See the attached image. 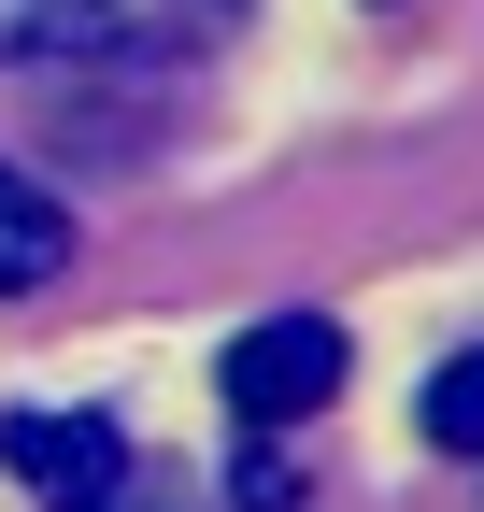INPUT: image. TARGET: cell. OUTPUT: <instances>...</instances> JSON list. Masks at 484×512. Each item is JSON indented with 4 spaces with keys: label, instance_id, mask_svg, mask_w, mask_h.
Returning a JSON list of instances; mask_svg holds the SVG:
<instances>
[{
    "label": "cell",
    "instance_id": "6da1fadb",
    "mask_svg": "<svg viewBox=\"0 0 484 512\" xmlns=\"http://www.w3.org/2000/svg\"><path fill=\"white\" fill-rule=\"evenodd\" d=\"M257 0H0V72H129V57H200Z\"/></svg>",
    "mask_w": 484,
    "mask_h": 512
},
{
    "label": "cell",
    "instance_id": "7a4b0ae2",
    "mask_svg": "<svg viewBox=\"0 0 484 512\" xmlns=\"http://www.w3.org/2000/svg\"><path fill=\"white\" fill-rule=\"evenodd\" d=\"M328 399H342V328H328V313H271V328L228 342V413L242 427H299Z\"/></svg>",
    "mask_w": 484,
    "mask_h": 512
},
{
    "label": "cell",
    "instance_id": "3957f363",
    "mask_svg": "<svg viewBox=\"0 0 484 512\" xmlns=\"http://www.w3.org/2000/svg\"><path fill=\"white\" fill-rule=\"evenodd\" d=\"M0 470L57 512H114L129 498V427L114 413H0Z\"/></svg>",
    "mask_w": 484,
    "mask_h": 512
},
{
    "label": "cell",
    "instance_id": "277c9868",
    "mask_svg": "<svg viewBox=\"0 0 484 512\" xmlns=\"http://www.w3.org/2000/svg\"><path fill=\"white\" fill-rule=\"evenodd\" d=\"M72 271V214H57V185H29L15 157H0V299H29Z\"/></svg>",
    "mask_w": 484,
    "mask_h": 512
},
{
    "label": "cell",
    "instance_id": "5b68a950",
    "mask_svg": "<svg viewBox=\"0 0 484 512\" xmlns=\"http://www.w3.org/2000/svg\"><path fill=\"white\" fill-rule=\"evenodd\" d=\"M413 413H428V441H442V456H470V470H484V342H470V356H442Z\"/></svg>",
    "mask_w": 484,
    "mask_h": 512
},
{
    "label": "cell",
    "instance_id": "8992f818",
    "mask_svg": "<svg viewBox=\"0 0 484 512\" xmlns=\"http://www.w3.org/2000/svg\"><path fill=\"white\" fill-rule=\"evenodd\" d=\"M228 484H242V498H257V512H285V498H299V456H271V441H257V456H242Z\"/></svg>",
    "mask_w": 484,
    "mask_h": 512
}]
</instances>
